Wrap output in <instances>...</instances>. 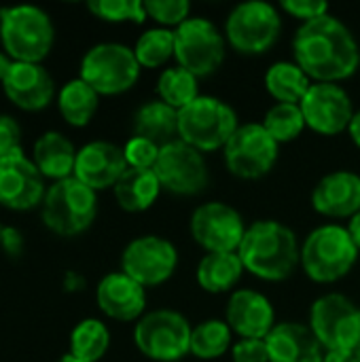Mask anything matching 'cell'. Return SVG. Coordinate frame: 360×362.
I'll use <instances>...</instances> for the list:
<instances>
[{
	"label": "cell",
	"instance_id": "obj_22",
	"mask_svg": "<svg viewBox=\"0 0 360 362\" xmlns=\"http://www.w3.org/2000/svg\"><path fill=\"white\" fill-rule=\"evenodd\" d=\"M312 206L327 218H352L360 212V176L350 170L323 176L312 191Z\"/></svg>",
	"mask_w": 360,
	"mask_h": 362
},
{
	"label": "cell",
	"instance_id": "obj_3",
	"mask_svg": "<svg viewBox=\"0 0 360 362\" xmlns=\"http://www.w3.org/2000/svg\"><path fill=\"white\" fill-rule=\"evenodd\" d=\"M0 42L13 62L40 64L53 49L55 28L47 11L34 4L0 8Z\"/></svg>",
	"mask_w": 360,
	"mask_h": 362
},
{
	"label": "cell",
	"instance_id": "obj_34",
	"mask_svg": "<svg viewBox=\"0 0 360 362\" xmlns=\"http://www.w3.org/2000/svg\"><path fill=\"white\" fill-rule=\"evenodd\" d=\"M263 127L278 144H284L299 138L308 125L299 104H274L265 112Z\"/></svg>",
	"mask_w": 360,
	"mask_h": 362
},
{
	"label": "cell",
	"instance_id": "obj_24",
	"mask_svg": "<svg viewBox=\"0 0 360 362\" xmlns=\"http://www.w3.org/2000/svg\"><path fill=\"white\" fill-rule=\"evenodd\" d=\"M76 153L79 151L66 136H62L59 132H45L34 142L32 161L42 174V178L57 182L74 176Z\"/></svg>",
	"mask_w": 360,
	"mask_h": 362
},
{
	"label": "cell",
	"instance_id": "obj_31",
	"mask_svg": "<svg viewBox=\"0 0 360 362\" xmlns=\"http://www.w3.org/2000/svg\"><path fill=\"white\" fill-rule=\"evenodd\" d=\"M231 335L227 322L210 318L193 327L191 333V354L199 361H216L231 348Z\"/></svg>",
	"mask_w": 360,
	"mask_h": 362
},
{
	"label": "cell",
	"instance_id": "obj_45",
	"mask_svg": "<svg viewBox=\"0 0 360 362\" xmlns=\"http://www.w3.org/2000/svg\"><path fill=\"white\" fill-rule=\"evenodd\" d=\"M59 362H83V361H79V358H74L72 354H66V356H62V358H59Z\"/></svg>",
	"mask_w": 360,
	"mask_h": 362
},
{
	"label": "cell",
	"instance_id": "obj_15",
	"mask_svg": "<svg viewBox=\"0 0 360 362\" xmlns=\"http://www.w3.org/2000/svg\"><path fill=\"white\" fill-rule=\"evenodd\" d=\"M191 235L206 252H238L246 235L242 214L223 202H208L191 214Z\"/></svg>",
	"mask_w": 360,
	"mask_h": 362
},
{
	"label": "cell",
	"instance_id": "obj_5",
	"mask_svg": "<svg viewBox=\"0 0 360 362\" xmlns=\"http://www.w3.org/2000/svg\"><path fill=\"white\" fill-rule=\"evenodd\" d=\"M95 214L98 193L74 176L53 182L40 206L45 227L62 238H74L87 231L93 225Z\"/></svg>",
	"mask_w": 360,
	"mask_h": 362
},
{
	"label": "cell",
	"instance_id": "obj_43",
	"mask_svg": "<svg viewBox=\"0 0 360 362\" xmlns=\"http://www.w3.org/2000/svg\"><path fill=\"white\" fill-rule=\"evenodd\" d=\"M13 64H15V62H13V59L2 51V53H0V85H2V83H4V78L8 76V72H11Z\"/></svg>",
	"mask_w": 360,
	"mask_h": 362
},
{
	"label": "cell",
	"instance_id": "obj_30",
	"mask_svg": "<svg viewBox=\"0 0 360 362\" xmlns=\"http://www.w3.org/2000/svg\"><path fill=\"white\" fill-rule=\"evenodd\" d=\"M110 348V333L98 318L81 320L70 333V352L83 362H100Z\"/></svg>",
	"mask_w": 360,
	"mask_h": 362
},
{
	"label": "cell",
	"instance_id": "obj_28",
	"mask_svg": "<svg viewBox=\"0 0 360 362\" xmlns=\"http://www.w3.org/2000/svg\"><path fill=\"white\" fill-rule=\"evenodd\" d=\"M312 78L295 62H276L265 72V89L278 104H301Z\"/></svg>",
	"mask_w": 360,
	"mask_h": 362
},
{
	"label": "cell",
	"instance_id": "obj_18",
	"mask_svg": "<svg viewBox=\"0 0 360 362\" xmlns=\"http://www.w3.org/2000/svg\"><path fill=\"white\" fill-rule=\"evenodd\" d=\"M127 168L129 165L125 161L121 146L112 142L95 140L79 148L76 163H74V178L98 193L104 189H115V185L127 172Z\"/></svg>",
	"mask_w": 360,
	"mask_h": 362
},
{
	"label": "cell",
	"instance_id": "obj_13",
	"mask_svg": "<svg viewBox=\"0 0 360 362\" xmlns=\"http://www.w3.org/2000/svg\"><path fill=\"white\" fill-rule=\"evenodd\" d=\"M153 170L161 182V189L180 197L199 195L210 182V172L204 153L182 140L163 146Z\"/></svg>",
	"mask_w": 360,
	"mask_h": 362
},
{
	"label": "cell",
	"instance_id": "obj_36",
	"mask_svg": "<svg viewBox=\"0 0 360 362\" xmlns=\"http://www.w3.org/2000/svg\"><path fill=\"white\" fill-rule=\"evenodd\" d=\"M146 17L155 19L163 28H178L189 19L191 4L187 0H149L144 2Z\"/></svg>",
	"mask_w": 360,
	"mask_h": 362
},
{
	"label": "cell",
	"instance_id": "obj_46",
	"mask_svg": "<svg viewBox=\"0 0 360 362\" xmlns=\"http://www.w3.org/2000/svg\"><path fill=\"white\" fill-rule=\"evenodd\" d=\"M356 356H359V362H360V346L356 348Z\"/></svg>",
	"mask_w": 360,
	"mask_h": 362
},
{
	"label": "cell",
	"instance_id": "obj_27",
	"mask_svg": "<svg viewBox=\"0 0 360 362\" xmlns=\"http://www.w3.org/2000/svg\"><path fill=\"white\" fill-rule=\"evenodd\" d=\"M115 199L125 212H144L149 210L161 189V182L155 174V170H136L127 168V172L121 176V180L115 185Z\"/></svg>",
	"mask_w": 360,
	"mask_h": 362
},
{
	"label": "cell",
	"instance_id": "obj_11",
	"mask_svg": "<svg viewBox=\"0 0 360 362\" xmlns=\"http://www.w3.org/2000/svg\"><path fill=\"white\" fill-rule=\"evenodd\" d=\"M176 53L180 68L197 78L214 74L225 62V38L221 30L206 17H189L174 30Z\"/></svg>",
	"mask_w": 360,
	"mask_h": 362
},
{
	"label": "cell",
	"instance_id": "obj_8",
	"mask_svg": "<svg viewBox=\"0 0 360 362\" xmlns=\"http://www.w3.org/2000/svg\"><path fill=\"white\" fill-rule=\"evenodd\" d=\"M189 320L174 310H155L144 314L134 329V344L142 356L155 362H180L191 354Z\"/></svg>",
	"mask_w": 360,
	"mask_h": 362
},
{
	"label": "cell",
	"instance_id": "obj_25",
	"mask_svg": "<svg viewBox=\"0 0 360 362\" xmlns=\"http://www.w3.org/2000/svg\"><path fill=\"white\" fill-rule=\"evenodd\" d=\"M134 136L144 138L159 148L180 140L178 138V110L161 100H149L134 112Z\"/></svg>",
	"mask_w": 360,
	"mask_h": 362
},
{
	"label": "cell",
	"instance_id": "obj_35",
	"mask_svg": "<svg viewBox=\"0 0 360 362\" xmlns=\"http://www.w3.org/2000/svg\"><path fill=\"white\" fill-rule=\"evenodd\" d=\"M87 8L102 21L110 23H142L146 19L144 2L140 0H91Z\"/></svg>",
	"mask_w": 360,
	"mask_h": 362
},
{
	"label": "cell",
	"instance_id": "obj_37",
	"mask_svg": "<svg viewBox=\"0 0 360 362\" xmlns=\"http://www.w3.org/2000/svg\"><path fill=\"white\" fill-rule=\"evenodd\" d=\"M159 146L144 140V138H129L127 144L123 146V155H125V161L129 168H136V170H153L157 159H159Z\"/></svg>",
	"mask_w": 360,
	"mask_h": 362
},
{
	"label": "cell",
	"instance_id": "obj_44",
	"mask_svg": "<svg viewBox=\"0 0 360 362\" xmlns=\"http://www.w3.org/2000/svg\"><path fill=\"white\" fill-rule=\"evenodd\" d=\"M348 132H350L352 142H354V144L360 148V110L359 112H354V119H352V123H350Z\"/></svg>",
	"mask_w": 360,
	"mask_h": 362
},
{
	"label": "cell",
	"instance_id": "obj_40",
	"mask_svg": "<svg viewBox=\"0 0 360 362\" xmlns=\"http://www.w3.org/2000/svg\"><path fill=\"white\" fill-rule=\"evenodd\" d=\"M233 362H269V350L265 339H240L231 348Z\"/></svg>",
	"mask_w": 360,
	"mask_h": 362
},
{
	"label": "cell",
	"instance_id": "obj_19",
	"mask_svg": "<svg viewBox=\"0 0 360 362\" xmlns=\"http://www.w3.org/2000/svg\"><path fill=\"white\" fill-rule=\"evenodd\" d=\"M225 322L242 339H267L276 327V312L265 295L240 288L229 297Z\"/></svg>",
	"mask_w": 360,
	"mask_h": 362
},
{
	"label": "cell",
	"instance_id": "obj_42",
	"mask_svg": "<svg viewBox=\"0 0 360 362\" xmlns=\"http://www.w3.org/2000/svg\"><path fill=\"white\" fill-rule=\"evenodd\" d=\"M348 233H350V238L354 240V244H356V248L360 250V212H356L352 218H350V223H348Z\"/></svg>",
	"mask_w": 360,
	"mask_h": 362
},
{
	"label": "cell",
	"instance_id": "obj_21",
	"mask_svg": "<svg viewBox=\"0 0 360 362\" xmlns=\"http://www.w3.org/2000/svg\"><path fill=\"white\" fill-rule=\"evenodd\" d=\"M95 301L104 316L119 322H132L144 316L146 288L123 272H112L100 280L95 288Z\"/></svg>",
	"mask_w": 360,
	"mask_h": 362
},
{
	"label": "cell",
	"instance_id": "obj_1",
	"mask_svg": "<svg viewBox=\"0 0 360 362\" xmlns=\"http://www.w3.org/2000/svg\"><path fill=\"white\" fill-rule=\"evenodd\" d=\"M295 64L316 83H339L356 74L360 49L354 34L333 15L301 23L293 38Z\"/></svg>",
	"mask_w": 360,
	"mask_h": 362
},
{
	"label": "cell",
	"instance_id": "obj_14",
	"mask_svg": "<svg viewBox=\"0 0 360 362\" xmlns=\"http://www.w3.org/2000/svg\"><path fill=\"white\" fill-rule=\"evenodd\" d=\"M178 267L176 246L161 235L132 240L121 255V272L140 286L151 288L168 282Z\"/></svg>",
	"mask_w": 360,
	"mask_h": 362
},
{
	"label": "cell",
	"instance_id": "obj_10",
	"mask_svg": "<svg viewBox=\"0 0 360 362\" xmlns=\"http://www.w3.org/2000/svg\"><path fill=\"white\" fill-rule=\"evenodd\" d=\"M308 325L327 352L356 350L360 346V308L342 293L318 297Z\"/></svg>",
	"mask_w": 360,
	"mask_h": 362
},
{
	"label": "cell",
	"instance_id": "obj_17",
	"mask_svg": "<svg viewBox=\"0 0 360 362\" xmlns=\"http://www.w3.org/2000/svg\"><path fill=\"white\" fill-rule=\"evenodd\" d=\"M45 178L23 153L0 159V206L15 212H25L42 206Z\"/></svg>",
	"mask_w": 360,
	"mask_h": 362
},
{
	"label": "cell",
	"instance_id": "obj_32",
	"mask_svg": "<svg viewBox=\"0 0 360 362\" xmlns=\"http://www.w3.org/2000/svg\"><path fill=\"white\" fill-rule=\"evenodd\" d=\"M157 93H159L161 102H166L168 106H172L176 110H182L185 106H189L191 102H195L199 98L197 76L180 66L166 68L159 74Z\"/></svg>",
	"mask_w": 360,
	"mask_h": 362
},
{
	"label": "cell",
	"instance_id": "obj_33",
	"mask_svg": "<svg viewBox=\"0 0 360 362\" xmlns=\"http://www.w3.org/2000/svg\"><path fill=\"white\" fill-rule=\"evenodd\" d=\"M176 53V36L174 30L153 28L146 30L134 47V55L140 68H159L166 66Z\"/></svg>",
	"mask_w": 360,
	"mask_h": 362
},
{
	"label": "cell",
	"instance_id": "obj_6",
	"mask_svg": "<svg viewBox=\"0 0 360 362\" xmlns=\"http://www.w3.org/2000/svg\"><path fill=\"white\" fill-rule=\"evenodd\" d=\"M238 127L236 110L214 95H199L178 110V138L199 153L225 148Z\"/></svg>",
	"mask_w": 360,
	"mask_h": 362
},
{
	"label": "cell",
	"instance_id": "obj_29",
	"mask_svg": "<svg viewBox=\"0 0 360 362\" xmlns=\"http://www.w3.org/2000/svg\"><path fill=\"white\" fill-rule=\"evenodd\" d=\"M100 106V93L83 78L68 81L57 93V108L64 121L72 127H85L91 123Z\"/></svg>",
	"mask_w": 360,
	"mask_h": 362
},
{
	"label": "cell",
	"instance_id": "obj_20",
	"mask_svg": "<svg viewBox=\"0 0 360 362\" xmlns=\"http://www.w3.org/2000/svg\"><path fill=\"white\" fill-rule=\"evenodd\" d=\"M2 91L17 108L36 112L51 104L55 95V83L42 64L15 62L2 83Z\"/></svg>",
	"mask_w": 360,
	"mask_h": 362
},
{
	"label": "cell",
	"instance_id": "obj_39",
	"mask_svg": "<svg viewBox=\"0 0 360 362\" xmlns=\"http://www.w3.org/2000/svg\"><path fill=\"white\" fill-rule=\"evenodd\" d=\"M280 6H282L289 15L297 17V19L303 21V23L329 15V4L323 2V0H282Z\"/></svg>",
	"mask_w": 360,
	"mask_h": 362
},
{
	"label": "cell",
	"instance_id": "obj_7",
	"mask_svg": "<svg viewBox=\"0 0 360 362\" xmlns=\"http://www.w3.org/2000/svg\"><path fill=\"white\" fill-rule=\"evenodd\" d=\"M140 70L134 49L119 42H100L83 55L79 78L100 95H119L138 83Z\"/></svg>",
	"mask_w": 360,
	"mask_h": 362
},
{
	"label": "cell",
	"instance_id": "obj_26",
	"mask_svg": "<svg viewBox=\"0 0 360 362\" xmlns=\"http://www.w3.org/2000/svg\"><path fill=\"white\" fill-rule=\"evenodd\" d=\"M244 272L246 269L238 252H208L199 261L195 278L202 291L223 295L238 286Z\"/></svg>",
	"mask_w": 360,
	"mask_h": 362
},
{
	"label": "cell",
	"instance_id": "obj_16",
	"mask_svg": "<svg viewBox=\"0 0 360 362\" xmlns=\"http://www.w3.org/2000/svg\"><path fill=\"white\" fill-rule=\"evenodd\" d=\"M299 106L306 125L320 136H337L346 132L354 119L352 100L337 83H312Z\"/></svg>",
	"mask_w": 360,
	"mask_h": 362
},
{
	"label": "cell",
	"instance_id": "obj_4",
	"mask_svg": "<svg viewBox=\"0 0 360 362\" xmlns=\"http://www.w3.org/2000/svg\"><path fill=\"white\" fill-rule=\"evenodd\" d=\"M359 261V248L342 225L314 229L301 246V267L318 284H333L346 278Z\"/></svg>",
	"mask_w": 360,
	"mask_h": 362
},
{
	"label": "cell",
	"instance_id": "obj_38",
	"mask_svg": "<svg viewBox=\"0 0 360 362\" xmlns=\"http://www.w3.org/2000/svg\"><path fill=\"white\" fill-rule=\"evenodd\" d=\"M21 127L19 123L8 117L0 115V159L21 155Z\"/></svg>",
	"mask_w": 360,
	"mask_h": 362
},
{
	"label": "cell",
	"instance_id": "obj_12",
	"mask_svg": "<svg viewBox=\"0 0 360 362\" xmlns=\"http://www.w3.org/2000/svg\"><path fill=\"white\" fill-rule=\"evenodd\" d=\"M280 144L267 134L263 123H244L223 148L227 170L242 180L267 176L278 161Z\"/></svg>",
	"mask_w": 360,
	"mask_h": 362
},
{
	"label": "cell",
	"instance_id": "obj_2",
	"mask_svg": "<svg viewBox=\"0 0 360 362\" xmlns=\"http://www.w3.org/2000/svg\"><path fill=\"white\" fill-rule=\"evenodd\" d=\"M244 269L265 282H282L301 265V248L291 227L280 221H257L246 229L238 250Z\"/></svg>",
	"mask_w": 360,
	"mask_h": 362
},
{
	"label": "cell",
	"instance_id": "obj_41",
	"mask_svg": "<svg viewBox=\"0 0 360 362\" xmlns=\"http://www.w3.org/2000/svg\"><path fill=\"white\" fill-rule=\"evenodd\" d=\"M325 362H359L356 350H331L325 352Z\"/></svg>",
	"mask_w": 360,
	"mask_h": 362
},
{
	"label": "cell",
	"instance_id": "obj_9",
	"mask_svg": "<svg viewBox=\"0 0 360 362\" xmlns=\"http://www.w3.org/2000/svg\"><path fill=\"white\" fill-rule=\"evenodd\" d=\"M282 32V17L278 8L263 0H248L238 4L225 23L229 45L242 55H261L269 51Z\"/></svg>",
	"mask_w": 360,
	"mask_h": 362
},
{
	"label": "cell",
	"instance_id": "obj_23",
	"mask_svg": "<svg viewBox=\"0 0 360 362\" xmlns=\"http://www.w3.org/2000/svg\"><path fill=\"white\" fill-rule=\"evenodd\" d=\"M269 362H325V348L303 322H278L267 335Z\"/></svg>",
	"mask_w": 360,
	"mask_h": 362
}]
</instances>
